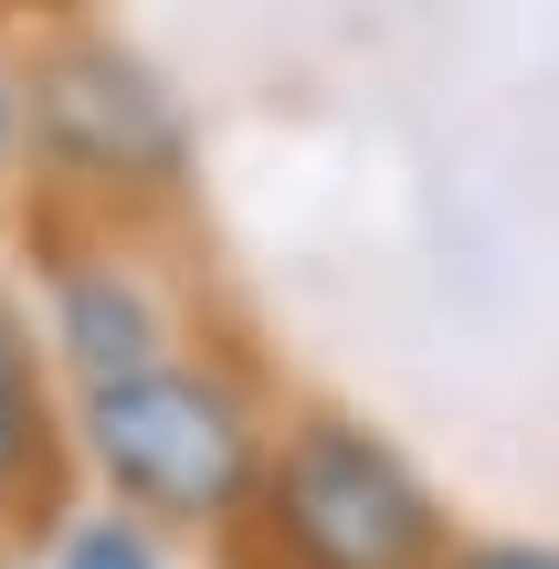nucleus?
<instances>
[{
  "label": "nucleus",
  "instance_id": "obj_1",
  "mask_svg": "<svg viewBox=\"0 0 559 569\" xmlns=\"http://www.w3.org/2000/svg\"><path fill=\"white\" fill-rule=\"evenodd\" d=\"M74 453L127 517L190 538H232L253 517V486L274 465V411L211 348L138 369V380L74 390Z\"/></svg>",
  "mask_w": 559,
  "mask_h": 569
},
{
  "label": "nucleus",
  "instance_id": "obj_2",
  "mask_svg": "<svg viewBox=\"0 0 559 569\" xmlns=\"http://www.w3.org/2000/svg\"><path fill=\"white\" fill-rule=\"evenodd\" d=\"M222 549L243 569H443L455 559V507L359 411H286L253 517Z\"/></svg>",
  "mask_w": 559,
  "mask_h": 569
},
{
  "label": "nucleus",
  "instance_id": "obj_3",
  "mask_svg": "<svg viewBox=\"0 0 559 569\" xmlns=\"http://www.w3.org/2000/svg\"><path fill=\"white\" fill-rule=\"evenodd\" d=\"M21 127H32V148L74 190H96L106 211L180 201V180H190L180 96L106 32H74V42H42L32 53V74H21Z\"/></svg>",
  "mask_w": 559,
  "mask_h": 569
},
{
  "label": "nucleus",
  "instance_id": "obj_4",
  "mask_svg": "<svg viewBox=\"0 0 559 569\" xmlns=\"http://www.w3.org/2000/svg\"><path fill=\"white\" fill-rule=\"evenodd\" d=\"M42 348L63 359L74 390H106V380H138V369L180 359L201 338H190L180 296L148 274V253L96 232V243H53V264H42Z\"/></svg>",
  "mask_w": 559,
  "mask_h": 569
},
{
  "label": "nucleus",
  "instance_id": "obj_5",
  "mask_svg": "<svg viewBox=\"0 0 559 569\" xmlns=\"http://www.w3.org/2000/svg\"><path fill=\"white\" fill-rule=\"evenodd\" d=\"M53 475V401H42V359H32V327L0 306V507Z\"/></svg>",
  "mask_w": 559,
  "mask_h": 569
},
{
  "label": "nucleus",
  "instance_id": "obj_6",
  "mask_svg": "<svg viewBox=\"0 0 559 569\" xmlns=\"http://www.w3.org/2000/svg\"><path fill=\"white\" fill-rule=\"evenodd\" d=\"M53 569H159V538H148V517L106 507V517H84V528H63Z\"/></svg>",
  "mask_w": 559,
  "mask_h": 569
},
{
  "label": "nucleus",
  "instance_id": "obj_7",
  "mask_svg": "<svg viewBox=\"0 0 559 569\" xmlns=\"http://www.w3.org/2000/svg\"><path fill=\"white\" fill-rule=\"evenodd\" d=\"M443 569H559V538H455Z\"/></svg>",
  "mask_w": 559,
  "mask_h": 569
}]
</instances>
